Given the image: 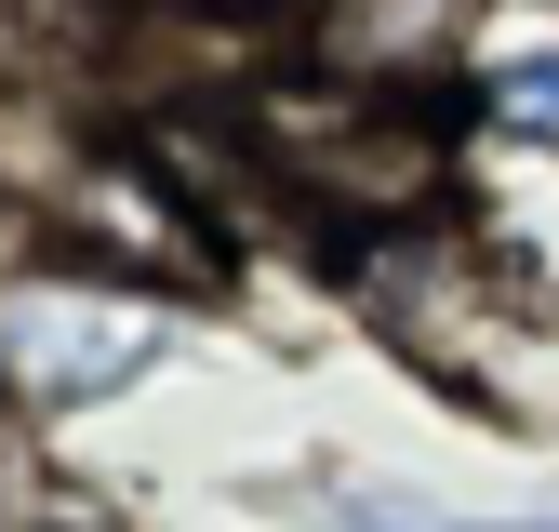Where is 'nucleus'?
Segmentation results:
<instances>
[{"label": "nucleus", "mask_w": 559, "mask_h": 532, "mask_svg": "<svg viewBox=\"0 0 559 532\" xmlns=\"http://www.w3.org/2000/svg\"><path fill=\"white\" fill-rule=\"evenodd\" d=\"M160 360V293L120 266H53V280L0 293V386L27 413H94Z\"/></svg>", "instance_id": "1"}, {"label": "nucleus", "mask_w": 559, "mask_h": 532, "mask_svg": "<svg viewBox=\"0 0 559 532\" xmlns=\"http://www.w3.org/2000/svg\"><path fill=\"white\" fill-rule=\"evenodd\" d=\"M53 240L81 253V266H120V280H147V293L214 280V227L187 214V186H174V173H133V160L67 173V186H53Z\"/></svg>", "instance_id": "2"}, {"label": "nucleus", "mask_w": 559, "mask_h": 532, "mask_svg": "<svg viewBox=\"0 0 559 532\" xmlns=\"http://www.w3.org/2000/svg\"><path fill=\"white\" fill-rule=\"evenodd\" d=\"M479 14H493V0H307L294 27H307L320 81H346V94H427V81L466 66Z\"/></svg>", "instance_id": "3"}, {"label": "nucleus", "mask_w": 559, "mask_h": 532, "mask_svg": "<svg viewBox=\"0 0 559 532\" xmlns=\"http://www.w3.org/2000/svg\"><path fill=\"white\" fill-rule=\"evenodd\" d=\"M453 200H466L479 266H493L520 306H559V147L479 120V147H453Z\"/></svg>", "instance_id": "4"}, {"label": "nucleus", "mask_w": 559, "mask_h": 532, "mask_svg": "<svg viewBox=\"0 0 559 532\" xmlns=\"http://www.w3.org/2000/svg\"><path fill=\"white\" fill-rule=\"evenodd\" d=\"M466 94L493 133H533V147H559V27H493L479 14L466 40Z\"/></svg>", "instance_id": "5"}, {"label": "nucleus", "mask_w": 559, "mask_h": 532, "mask_svg": "<svg viewBox=\"0 0 559 532\" xmlns=\"http://www.w3.org/2000/svg\"><path fill=\"white\" fill-rule=\"evenodd\" d=\"M373 532H427V519H413V506H373Z\"/></svg>", "instance_id": "6"}, {"label": "nucleus", "mask_w": 559, "mask_h": 532, "mask_svg": "<svg viewBox=\"0 0 559 532\" xmlns=\"http://www.w3.org/2000/svg\"><path fill=\"white\" fill-rule=\"evenodd\" d=\"M0 253H14V200H0Z\"/></svg>", "instance_id": "7"}, {"label": "nucleus", "mask_w": 559, "mask_h": 532, "mask_svg": "<svg viewBox=\"0 0 559 532\" xmlns=\"http://www.w3.org/2000/svg\"><path fill=\"white\" fill-rule=\"evenodd\" d=\"M280 14H307V0H280Z\"/></svg>", "instance_id": "8"}]
</instances>
